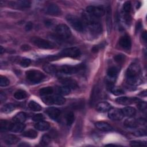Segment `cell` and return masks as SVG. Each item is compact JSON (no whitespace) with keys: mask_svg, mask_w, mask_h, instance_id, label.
Here are the masks:
<instances>
[{"mask_svg":"<svg viewBox=\"0 0 147 147\" xmlns=\"http://www.w3.org/2000/svg\"><path fill=\"white\" fill-rule=\"evenodd\" d=\"M82 18L83 22L91 32L95 34H99L102 32V25L98 18L85 11L82 13Z\"/></svg>","mask_w":147,"mask_h":147,"instance_id":"obj_1","label":"cell"},{"mask_svg":"<svg viewBox=\"0 0 147 147\" xmlns=\"http://www.w3.org/2000/svg\"><path fill=\"white\" fill-rule=\"evenodd\" d=\"M141 69L138 64L131 63L128 67L126 72V82L130 85H136L139 79Z\"/></svg>","mask_w":147,"mask_h":147,"instance_id":"obj_2","label":"cell"},{"mask_svg":"<svg viewBox=\"0 0 147 147\" xmlns=\"http://www.w3.org/2000/svg\"><path fill=\"white\" fill-rule=\"evenodd\" d=\"M27 80L32 83H38L42 82L45 78L44 74L38 70L31 69L26 72Z\"/></svg>","mask_w":147,"mask_h":147,"instance_id":"obj_3","label":"cell"},{"mask_svg":"<svg viewBox=\"0 0 147 147\" xmlns=\"http://www.w3.org/2000/svg\"><path fill=\"white\" fill-rule=\"evenodd\" d=\"M66 20L75 30L80 32H83L84 28V24L76 16L68 14L66 16Z\"/></svg>","mask_w":147,"mask_h":147,"instance_id":"obj_4","label":"cell"},{"mask_svg":"<svg viewBox=\"0 0 147 147\" xmlns=\"http://www.w3.org/2000/svg\"><path fill=\"white\" fill-rule=\"evenodd\" d=\"M31 41L33 44H34L36 46H37L40 48L47 49H53L55 47V44L53 42L40 37H33L31 39Z\"/></svg>","mask_w":147,"mask_h":147,"instance_id":"obj_5","label":"cell"},{"mask_svg":"<svg viewBox=\"0 0 147 147\" xmlns=\"http://www.w3.org/2000/svg\"><path fill=\"white\" fill-rule=\"evenodd\" d=\"M56 32L58 37L63 39L69 38L72 34L69 27L63 24H59L56 26Z\"/></svg>","mask_w":147,"mask_h":147,"instance_id":"obj_6","label":"cell"},{"mask_svg":"<svg viewBox=\"0 0 147 147\" xmlns=\"http://www.w3.org/2000/svg\"><path fill=\"white\" fill-rule=\"evenodd\" d=\"M82 69V65H64L61 66H59V74L63 73L67 75H71L78 73L80 70Z\"/></svg>","mask_w":147,"mask_h":147,"instance_id":"obj_7","label":"cell"},{"mask_svg":"<svg viewBox=\"0 0 147 147\" xmlns=\"http://www.w3.org/2000/svg\"><path fill=\"white\" fill-rule=\"evenodd\" d=\"M81 54L80 49L75 47H69L63 49L60 53V56L63 57H69L72 58H75L79 57Z\"/></svg>","mask_w":147,"mask_h":147,"instance_id":"obj_8","label":"cell"},{"mask_svg":"<svg viewBox=\"0 0 147 147\" xmlns=\"http://www.w3.org/2000/svg\"><path fill=\"white\" fill-rule=\"evenodd\" d=\"M86 12L96 18L102 17L105 14V9L100 6H88L86 7Z\"/></svg>","mask_w":147,"mask_h":147,"instance_id":"obj_9","label":"cell"},{"mask_svg":"<svg viewBox=\"0 0 147 147\" xmlns=\"http://www.w3.org/2000/svg\"><path fill=\"white\" fill-rule=\"evenodd\" d=\"M10 5L17 9H26L30 7L31 2L29 1L26 0H22V1H14L11 2L10 3Z\"/></svg>","mask_w":147,"mask_h":147,"instance_id":"obj_10","label":"cell"},{"mask_svg":"<svg viewBox=\"0 0 147 147\" xmlns=\"http://www.w3.org/2000/svg\"><path fill=\"white\" fill-rule=\"evenodd\" d=\"M108 117L110 119H111L112 120L119 121V120H121L123 118V115L122 113L121 109L111 108L109 110Z\"/></svg>","mask_w":147,"mask_h":147,"instance_id":"obj_11","label":"cell"},{"mask_svg":"<svg viewBox=\"0 0 147 147\" xmlns=\"http://www.w3.org/2000/svg\"><path fill=\"white\" fill-rule=\"evenodd\" d=\"M45 112L51 118L55 121H57L61 115L60 110L55 107H49L47 108Z\"/></svg>","mask_w":147,"mask_h":147,"instance_id":"obj_12","label":"cell"},{"mask_svg":"<svg viewBox=\"0 0 147 147\" xmlns=\"http://www.w3.org/2000/svg\"><path fill=\"white\" fill-rule=\"evenodd\" d=\"M115 101L117 103L123 105H128L133 103H138L140 101L138 99L136 98H130L127 96H121L118 97L115 99Z\"/></svg>","mask_w":147,"mask_h":147,"instance_id":"obj_13","label":"cell"},{"mask_svg":"<svg viewBox=\"0 0 147 147\" xmlns=\"http://www.w3.org/2000/svg\"><path fill=\"white\" fill-rule=\"evenodd\" d=\"M119 44L125 49H130L131 45V41L129 36L126 34L121 37L119 40Z\"/></svg>","mask_w":147,"mask_h":147,"instance_id":"obj_14","label":"cell"},{"mask_svg":"<svg viewBox=\"0 0 147 147\" xmlns=\"http://www.w3.org/2000/svg\"><path fill=\"white\" fill-rule=\"evenodd\" d=\"M46 13L52 16H59L61 14L60 8L56 4H49L45 9Z\"/></svg>","mask_w":147,"mask_h":147,"instance_id":"obj_15","label":"cell"},{"mask_svg":"<svg viewBox=\"0 0 147 147\" xmlns=\"http://www.w3.org/2000/svg\"><path fill=\"white\" fill-rule=\"evenodd\" d=\"M118 69L115 67H111L110 68H109L107 72V74L108 77L109 83L110 84H112L114 82L118 75Z\"/></svg>","mask_w":147,"mask_h":147,"instance_id":"obj_16","label":"cell"},{"mask_svg":"<svg viewBox=\"0 0 147 147\" xmlns=\"http://www.w3.org/2000/svg\"><path fill=\"white\" fill-rule=\"evenodd\" d=\"M60 82L65 86H67L71 88H76L78 87V84L77 82L71 78H61L60 79Z\"/></svg>","mask_w":147,"mask_h":147,"instance_id":"obj_17","label":"cell"},{"mask_svg":"<svg viewBox=\"0 0 147 147\" xmlns=\"http://www.w3.org/2000/svg\"><path fill=\"white\" fill-rule=\"evenodd\" d=\"M95 127L99 130L103 131H108L113 130V127L107 122L99 121L95 123Z\"/></svg>","mask_w":147,"mask_h":147,"instance_id":"obj_18","label":"cell"},{"mask_svg":"<svg viewBox=\"0 0 147 147\" xmlns=\"http://www.w3.org/2000/svg\"><path fill=\"white\" fill-rule=\"evenodd\" d=\"M111 108V106L107 102H99L96 106V110L101 113H105L108 111Z\"/></svg>","mask_w":147,"mask_h":147,"instance_id":"obj_19","label":"cell"},{"mask_svg":"<svg viewBox=\"0 0 147 147\" xmlns=\"http://www.w3.org/2000/svg\"><path fill=\"white\" fill-rule=\"evenodd\" d=\"M4 142L7 145H13L18 142L20 140L18 137L14 134H7L3 138Z\"/></svg>","mask_w":147,"mask_h":147,"instance_id":"obj_20","label":"cell"},{"mask_svg":"<svg viewBox=\"0 0 147 147\" xmlns=\"http://www.w3.org/2000/svg\"><path fill=\"white\" fill-rule=\"evenodd\" d=\"M44 70L49 74H59V66L52 64H46L43 67Z\"/></svg>","mask_w":147,"mask_h":147,"instance_id":"obj_21","label":"cell"},{"mask_svg":"<svg viewBox=\"0 0 147 147\" xmlns=\"http://www.w3.org/2000/svg\"><path fill=\"white\" fill-rule=\"evenodd\" d=\"M106 24L107 32L109 33L111 31L112 27V20H111V10L110 6H108L106 10Z\"/></svg>","mask_w":147,"mask_h":147,"instance_id":"obj_22","label":"cell"},{"mask_svg":"<svg viewBox=\"0 0 147 147\" xmlns=\"http://www.w3.org/2000/svg\"><path fill=\"white\" fill-rule=\"evenodd\" d=\"M122 113L123 116L128 117H133L136 113L135 109L133 107L127 106L121 109Z\"/></svg>","mask_w":147,"mask_h":147,"instance_id":"obj_23","label":"cell"},{"mask_svg":"<svg viewBox=\"0 0 147 147\" xmlns=\"http://www.w3.org/2000/svg\"><path fill=\"white\" fill-rule=\"evenodd\" d=\"M25 127V125L23 123H12L10 131L14 133H20L24 130Z\"/></svg>","mask_w":147,"mask_h":147,"instance_id":"obj_24","label":"cell"},{"mask_svg":"<svg viewBox=\"0 0 147 147\" xmlns=\"http://www.w3.org/2000/svg\"><path fill=\"white\" fill-rule=\"evenodd\" d=\"M26 119V114L24 112L17 113L13 118V121L14 123H24Z\"/></svg>","mask_w":147,"mask_h":147,"instance_id":"obj_25","label":"cell"},{"mask_svg":"<svg viewBox=\"0 0 147 147\" xmlns=\"http://www.w3.org/2000/svg\"><path fill=\"white\" fill-rule=\"evenodd\" d=\"M34 127L40 131H44L49 129V123L47 122L41 121L36 123L34 125Z\"/></svg>","mask_w":147,"mask_h":147,"instance_id":"obj_26","label":"cell"},{"mask_svg":"<svg viewBox=\"0 0 147 147\" xmlns=\"http://www.w3.org/2000/svg\"><path fill=\"white\" fill-rule=\"evenodd\" d=\"M52 105L55 104L57 105H62L65 103V99L60 95H57L52 96Z\"/></svg>","mask_w":147,"mask_h":147,"instance_id":"obj_27","label":"cell"},{"mask_svg":"<svg viewBox=\"0 0 147 147\" xmlns=\"http://www.w3.org/2000/svg\"><path fill=\"white\" fill-rule=\"evenodd\" d=\"M12 123L7 120L1 119L0 121V130L1 131H6L9 130L11 127Z\"/></svg>","mask_w":147,"mask_h":147,"instance_id":"obj_28","label":"cell"},{"mask_svg":"<svg viewBox=\"0 0 147 147\" xmlns=\"http://www.w3.org/2000/svg\"><path fill=\"white\" fill-rule=\"evenodd\" d=\"M124 125L129 128H135L138 126V122L134 119H127L124 122Z\"/></svg>","mask_w":147,"mask_h":147,"instance_id":"obj_29","label":"cell"},{"mask_svg":"<svg viewBox=\"0 0 147 147\" xmlns=\"http://www.w3.org/2000/svg\"><path fill=\"white\" fill-rule=\"evenodd\" d=\"M39 92L40 95L42 96H48L51 95L53 92V89L51 87H45L41 88Z\"/></svg>","mask_w":147,"mask_h":147,"instance_id":"obj_30","label":"cell"},{"mask_svg":"<svg viewBox=\"0 0 147 147\" xmlns=\"http://www.w3.org/2000/svg\"><path fill=\"white\" fill-rule=\"evenodd\" d=\"M27 96V93L26 91L22 90H19L15 92L14 94V97L18 99V100H21L26 98Z\"/></svg>","mask_w":147,"mask_h":147,"instance_id":"obj_31","label":"cell"},{"mask_svg":"<svg viewBox=\"0 0 147 147\" xmlns=\"http://www.w3.org/2000/svg\"><path fill=\"white\" fill-rule=\"evenodd\" d=\"M28 106L30 110L34 111H41L42 109V107L40 106V105L34 100H30Z\"/></svg>","mask_w":147,"mask_h":147,"instance_id":"obj_32","label":"cell"},{"mask_svg":"<svg viewBox=\"0 0 147 147\" xmlns=\"http://www.w3.org/2000/svg\"><path fill=\"white\" fill-rule=\"evenodd\" d=\"M15 109V106L12 103H7L5 105L2 107V112L3 113L8 114L11 112H12L13 110Z\"/></svg>","mask_w":147,"mask_h":147,"instance_id":"obj_33","label":"cell"},{"mask_svg":"<svg viewBox=\"0 0 147 147\" xmlns=\"http://www.w3.org/2000/svg\"><path fill=\"white\" fill-rule=\"evenodd\" d=\"M65 122L68 126H70L74 121V114L72 111H68L65 114Z\"/></svg>","mask_w":147,"mask_h":147,"instance_id":"obj_34","label":"cell"},{"mask_svg":"<svg viewBox=\"0 0 147 147\" xmlns=\"http://www.w3.org/2000/svg\"><path fill=\"white\" fill-rule=\"evenodd\" d=\"M37 132L34 130H32V129H30L28 130L27 131H25V132L23 133L22 136L25 137H28L29 138H35L37 137Z\"/></svg>","mask_w":147,"mask_h":147,"instance_id":"obj_35","label":"cell"},{"mask_svg":"<svg viewBox=\"0 0 147 147\" xmlns=\"http://www.w3.org/2000/svg\"><path fill=\"white\" fill-rule=\"evenodd\" d=\"M70 92H71V88L65 86L59 87L57 89V93L59 95H66L69 94Z\"/></svg>","mask_w":147,"mask_h":147,"instance_id":"obj_36","label":"cell"},{"mask_svg":"<svg viewBox=\"0 0 147 147\" xmlns=\"http://www.w3.org/2000/svg\"><path fill=\"white\" fill-rule=\"evenodd\" d=\"M51 137L48 134H44L41 137L40 144L43 146H46V145H48L51 142Z\"/></svg>","mask_w":147,"mask_h":147,"instance_id":"obj_37","label":"cell"},{"mask_svg":"<svg viewBox=\"0 0 147 147\" xmlns=\"http://www.w3.org/2000/svg\"><path fill=\"white\" fill-rule=\"evenodd\" d=\"M110 91L111 93H113L114 95H122L124 93V91L121 88L116 87H111Z\"/></svg>","mask_w":147,"mask_h":147,"instance_id":"obj_38","label":"cell"},{"mask_svg":"<svg viewBox=\"0 0 147 147\" xmlns=\"http://www.w3.org/2000/svg\"><path fill=\"white\" fill-rule=\"evenodd\" d=\"M10 80L6 76H1L0 78V86L1 87H6L9 85Z\"/></svg>","mask_w":147,"mask_h":147,"instance_id":"obj_39","label":"cell"},{"mask_svg":"<svg viewBox=\"0 0 147 147\" xmlns=\"http://www.w3.org/2000/svg\"><path fill=\"white\" fill-rule=\"evenodd\" d=\"M130 145L132 146H146V142L145 141H142L140 140L132 141L130 143Z\"/></svg>","mask_w":147,"mask_h":147,"instance_id":"obj_40","label":"cell"},{"mask_svg":"<svg viewBox=\"0 0 147 147\" xmlns=\"http://www.w3.org/2000/svg\"><path fill=\"white\" fill-rule=\"evenodd\" d=\"M138 109L141 111H146V103L143 101H139L137 104Z\"/></svg>","mask_w":147,"mask_h":147,"instance_id":"obj_41","label":"cell"},{"mask_svg":"<svg viewBox=\"0 0 147 147\" xmlns=\"http://www.w3.org/2000/svg\"><path fill=\"white\" fill-rule=\"evenodd\" d=\"M31 63V60L29 59L24 58L20 61V65L23 67H28Z\"/></svg>","mask_w":147,"mask_h":147,"instance_id":"obj_42","label":"cell"},{"mask_svg":"<svg viewBox=\"0 0 147 147\" xmlns=\"http://www.w3.org/2000/svg\"><path fill=\"white\" fill-rule=\"evenodd\" d=\"M99 95V90H98V88L96 87L93 90V92H92V95L91 96V102H95L96 99H97V98L98 97V96Z\"/></svg>","mask_w":147,"mask_h":147,"instance_id":"obj_43","label":"cell"},{"mask_svg":"<svg viewBox=\"0 0 147 147\" xmlns=\"http://www.w3.org/2000/svg\"><path fill=\"white\" fill-rule=\"evenodd\" d=\"M114 59V60L116 62L121 63H122L123 61H124L125 59V56L123 55L119 54V55H117L116 56H115Z\"/></svg>","mask_w":147,"mask_h":147,"instance_id":"obj_44","label":"cell"},{"mask_svg":"<svg viewBox=\"0 0 147 147\" xmlns=\"http://www.w3.org/2000/svg\"><path fill=\"white\" fill-rule=\"evenodd\" d=\"M44 117L42 114H35L33 117H32V119L34 121H36V122H39L41 121H42V119H44Z\"/></svg>","mask_w":147,"mask_h":147,"instance_id":"obj_45","label":"cell"},{"mask_svg":"<svg viewBox=\"0 0 147 147\" xmlns=\"http://www.w3.org/2000/svg\"><path fill=\"white\" fill-rule=\"evenodd\" d=\"M134 134L136 136H142L146 135V131L142 129H140L134 132Z\"/></svg>","mask_w":147,"mask_h":147,"instance_id":"obj_46","label":"cell"},{"mask_svg":"<svg viewBox=\"0 0 147 147\" xmlns=\"http://www.w3.org/2000/svg\"><path fill=\"white\" fill-rule=\"evenodd\" d=\"M6 95L5 94V93H3V92H1L0 93V100H1V102L2 103V102H4L6 100Z\"/></svg>","mask_w":147,"mask_h":147,"instance_id":"obj_47","label":"cell"},{"mask_svg":"<svg viewBox=\"0 0 147 147\" xmlns=\"http://www.w3.org/2000/svg\"><path fill=\"white\" fill-rule=\"evenodd\" d=\"M33 28V24L31 22H27V24H26L25 26V29L26 31H29L30 30Z\"/></svg>","mask_w":147,"mask_h":147,"instance_id":"obj_48","label":"cell"},{"mask_svg":"<svg viewBox=\"0 0 147 147\" xmlns=\"http://www.w3.org/2000/svg\"><path fill=\"white\" fill-rule=\"evenodd\" d=\"M21 49L22 50V51H29V49H30V47L28 45H26V44H24V45H22L21 47Z\"/></svg>","mask_w":147,"mask_h":147,"instance_id":"obj_49","label":"cell"},{"mask_svg":"<svg viewBox=\"0 0 147 147\" xmlns=\"http://www.w3.org/2000/svg\"><path fill=\"white\" fill-rule=\"evenodd\" d=\"M142 40L145 42H146V31H144L142 34Z\"/></svg>","mask_w":147,"mask_h":147,"instance_id":"obj_50","label":"cell"},{"mask_svg":"<svg viewBox=\"0 0 147 147\" xmlns=\"http://www.w3.org/2000/svg\"><path fill=\"white\" fill-rule=\"evenodd\" d=\"M5 52V49L2 47V46H1V54H2L3 52Z\"/></svg>","mask_w":147,"mask_h":147,"instance_id":"obj_51","label":"cell"},{"mask_svg":"<svg viewBox=\"0 0 147 147\" xmlns=\"http://www.w3.org/2000/svg\"><path fill=\"white\" fill-rule=\"evenodd\" d=\"M28 144H21L20 145H18V146H28Z\"/></svg>","mask_w":147,"mask_h":147,"instance_id":"obj_52","label":"cell"}]
</instances>
